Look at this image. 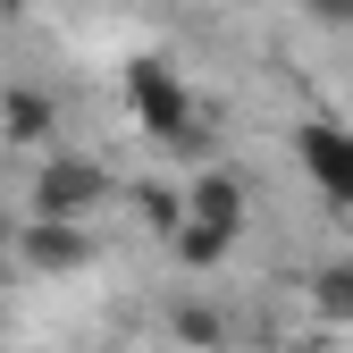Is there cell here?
Masks as SVG:
<instances>
[{
	"label": "cell",
	"instance_id": "6da1fadb",
	"mask_svg": "<svg viewBox=\"0 0 353 353\" xmlns=\"http://www.w3.org/2000/svg\"><path fill=\"white\" fill-rule=\"evenodd\" d=\"M126 101H135V126L152 143H185L194 135V93H185V76H176L160 51L126 59Z\"/></svg>",
	"mask_w": 353,
	"mask_h": 353
},
{
	"label": "cell",
	"instance_id": "7a4b0ae2",
	"mask_svg": "<svg viewBox=\"0 0 353 353\" xmlns=\"http://www.w3.org/2000/svg\"><path fill=\"white\" fill-rule=\"evenodd\" d=\"M294 160L336 210H353V126L345 118H303L294 126Z\"/></svg>",
	"mask_w": 353,
	"mask_h": 353
},
{
	"label": "cell",
	"instance_id": "3957f363",
	"mask_svg": "<svg viewBox=\"0 0 353 353\" xmlns=\"http://www.w3.org/2000/svg\"><path fill=\"white\" fill-rule=\"evenodd\" d=\"M110 202V176L93 160H76V152H42L34 168V210L42 219H84V210H101Z\"/></svg>",
	"mask_w": 353,
	"mask_h": 353
},
{
	"label": "cell",
	"instance_id": "277c9868",
	"mask_svg": "<svg viewBox=\"0 0 353 353\" xmlns=\"http://www.w3.org/2000/svg\"><path fill=\"white\" fill-rule=\"evenodd\" d=\"M17 252L34 261L42 278H68V270H84V261H93V236H84V219H26L17 228Z\"/></svg>",
	"mask_w": 353,
	"mask_h": 353
},
{
	"label": "cell",
	"instance_id": "5b68a950",
	"mask_svg": "<svg viewBox=\"0 0 353 353\" xmlns=\"http://www.w3.org/2000/svg\"><path fill=\"white\" fill-rule=\"evenodd\" d=\"M185 210H194V219H210V228H228V236H244L252 194H244V176H236V168H202L194 185H185Z\"/></svg>",
	"mask_w": 353,
	"mask_h": 353
},
{
	"label": "cell",
	"instance_id": "8992f818",
	"mask_svg": "<svg viewBox=\"0 0 353 353\" xmlns=\"http://www.w3.org/2000/svg\"><path fill=\"white\" fill-rule=\"evenodd\" d=\"M0 135L9 143H51V93H34V84H9V93H0Z\"/></svg>",
	"mask_w": 353,
	"mask_h": 353
},
{
	"label": "cell",
	"instance_id": "52a82bcc",
	"mask_svg": "<svg viewBox=\"0 0 353 353\" xmlns=\"http://www.w3.org/2000/svg\"><path fill=\"white\" fill-rule=\"evenodd\" d=\"M228 244H244V236H228V228H210V219H176V228H168V252L176 261H185V270H219V261H228Z\"/></svg>",
	"mask_w": 353,
	"mask_h": 353
},
{
	"label": "cell",
	"instance_id": "ba28073f",
	"mask_svg": "<svg viewBox=\"0 0 353 353\" xmlns=\"http://www.w3.org/2000/svg\"><path fill=\"white\" fill-rule=\"evenodd\" d=\"M312 320L353 328V261H320L312 270Z\"/></svg>",
	"mask_w": 353,
	"mask_h": 353
},
{
	"label": "cell",
	"instance_id": "9c48e42d",
	"mask_svg": "<svg viewBox=\"0 0 353 353\" xmlns=\"http://www.w3.org/2000/svg\"><path fill=\"white\" fill-rule=\"evenodd\" d=\"M176 336H185V345H228V328H219L210 303H176Z\"/></svg>",
	"mask_w": 353,
	"mask_h": 353
},
{
	"label": "cell",
	"instance_id": "30bf717a",
	"mask_svg": "<svg viewBox=\"0 0 353 353\" xmlns=\"http://www.w3.org/2000/svg\"><path fill=\"white\" fill-rule=\"evenodd\" d=\"M312 9H320V17H336V26H345V17H353V0H312Z\"/></svg>",
	"mask_w": 353,
	"mask_h": 353
},
{
	"label": "cell",
	"instance_id": "8fae6325",
	"mask_svg": "<svg viewBox=\"0 0 353 353\" xmlns=\"http://www.w3.org/2000/svg\"><path fill=\"white\" fill-rule=\"evenodd\" d=\"M17 252V228H9V210H0V261H9Z\"/></svg>",
	"mask_w": 353,
	"mask_h": 353
}]
</instances>
